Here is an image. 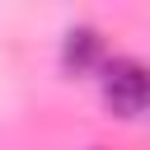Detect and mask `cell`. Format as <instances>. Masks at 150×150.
<instances>
[{"label": "cell", "instance_id": "2", "mask_svg": "<svg viewBox=\"0 0 150 150\" xmlns=\"http://www.w3.org/2000/svg\"><path fill=\"white\" fill-rule=\"evenodd\" d=\"M108 56H103V33L98 28H89V23H75V28H66V42H61V66L70 70V75H89V70H98Z\"/></svg>", "mask_w": 150, "mask_h": 150}, {"label": "cell", "instance_id": "1", "mask_svg": "<svg viewBox=\"0 0 150 150\" xmlns=\"http://www.w3.org/2000/svg\"><path fill=\"white\" fill-rule=\"evenodd\" d=\"M98 70H103L98 84H103V103H108V112L122 117V122L141 117L145 103H150V75H145V66H141L136 56H112V61H103Z\"/></svg>", "mask_w": 150, "mask_h": 150}, {"label": "cell", "instance_id": "3", "mask_svg": "<svg viewBox=\"0 0 150 150\" xmlns=\"http://www.w3.org/2000/svg\"><path fill=\"white\" fill-rule=\"evenodd\" d=\"M89 150H103V145H89Z\"/></svg>", "mask_w": 150, "mask_h": 150}]
</instances>
